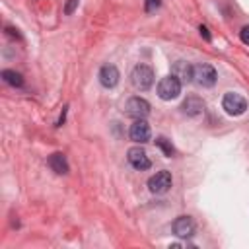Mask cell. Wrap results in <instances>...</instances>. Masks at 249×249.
<instances>
[{"label": "cell", "instance_id": "7", "mask_svg": "<svg viewBox=\"0 0 249 249\" xmlns=\"http://www.w3.org/2000/svg\"><path fill=\"white\" fill-rule=\"evenodd\" d=\"M150 124L144 121V119H136L132 124H130V130H128V136L132 142L136 144H144L150 140Z\"/></svg>", "mask_w": 249, "mask_h": 249}, {"label": "cell", "instance_id": "17", "mask_svg": "<svg viewBox=\"0 0 249 249\" xmlns=\"http://www.w3.org/2000/svg\"><path fill=\"white\" fill-rule=\"evenodd\" d=\"M239 37H241V41H243L245 45H249V25H243V27H241Z\"/></svg>", "mask_w": 249, "mask_h": 249}, {"label": "cell", "instance_id": "5", "mask_svg": "<svg viewBox=\"0 0 249 249\" xmlns=\"http://www.w3.org/2000/svg\"><path fill=\"white\" fill-rule=\"evenodd\" d=\"M169 187H171V173L165 171V169L158 171L156 175H152V177L148 179V189H150L152 193H156V195L167 193Z\"/></svg>", "mask_w": 249, "mask_h": 249}, {"label": "cell", "instance_id": "14", "mask_svg": "<svg viewBox=\"0 0 249 249\" xmlns=\"http://www.w3.org/2000/svg\"><path fill=\"white\" fill-rule=\"evenodd\" d=\"M2 80H4L6 84L14 86V88L23 86V76H21L19 72H16V70H2Z\"/></svg>", "mask_w": 249, "mask_h": 249}, {"label": "cell", "instance_id": "8", "mask_svg": "<svg viewBox=\"0 0 249 249\" xmlns=\"http://www.w3.org/2000/svg\"><path fill=\"white\" fill-rule=\"evenodd\" d=\"M126 158H128V163H130L134 169H138V171H144V169H148V167L152 165V161H150L148 154H146L140 146L130 148V150L126 152Z\"/></svg>", "mask_w": 249, "mask_h": 249}, {"label": "cell", "instance_id": "10", "mask_svg": "<svg viewBox=\"0 0 249 249\" xmlns=\"http://www.w3.org/2000/svg\"><path fill=\"white\" fill-rule=\"evenodd\" d=\"M173 233L177 237H191L195 233V222L191 216H179L173 222Z\"/></svg>", "mask_w": 249, "mask_h": 249}, {"label": "cell", "instance_id": "1", "mask_svg": "<svg viewBox=\"0 0 249 249\" xmlns=\"http://www.w3.org/2000/svg\"><path fill=\"white\" fill-rule=\"evenodd\" d=\"M130 82H132V86L136 89L146 91L154 84V70L148 64H136L132 68V72H130Z\"/></svg>", "mask_w": 249, "mask_h": 249}, {"label": "cell", "instance_id": "2", "mask_svg": "<svg viewBox=\"0 0 249 249\" xmlns=\"http://www.w3.org/2000/svg\"><path fill=\"white\" fill-rule=\"evenodd\" d=\"M179 93H181V82H179V78H175L173 74H169V76H165V78L160 80V84H158V95L163 101H171Z\"/></svg>", "mask_w": 249, "mask_h": 249}, {"label": "cell", "instance_id": "9", "mask_svg": "<svg viewBox=\"0 0 249 249\" xmlns=\"http://www.w3.org/2000/svg\"><path fill=\"white\" fill-rule=\"evenodd\" d=\"M119 78H121V74H119V70H117V66L115 64H105V66H101V70H99V84L103 86V88H115L117 84H119Z\"/></svg>", "mask_w": 249, "mask_h": 249}, {"label": "cell", "instance_id": "15", "mask_svg": "<svg viewBox=\"0 0 249 249\" xmlns=\"http://www.w3.org/2000/svg\"><path fill=\"white\" fill-rule=\"evenodd\" d=\"M156 146H158V148H161V152H163L167 158H171V156L175 154V148L171 146V142H169L165 136H160V138H156Z\"/></svg>", "mask_w": 249, "mask_h": 249}, {"label": "cell", "instance_id": "16", "mask_svg": "<svg viewBox=\"0 0 249 249\" xmlns=\"http://www.w3.org/2000/svg\"><path fill=\"white\" fill-rule=\"evenodd\" d=\"M76 6H78V0H68V2H66V6H64V14H66V16H70V14L76 10Z\"/></svg>", "mask_w": 249, "mask_h": 249}, {"label": "cell", "instance_id": "6", "mask_svg": "<svg viewBox=\"0 0 249 249\" xmlns=\"http://www.w3.org/2000/svg\"><path fill=\"white\" fill-rule=\"evenodd\" d=\"M126 115L134 117V119H146L150 115V103L144 97H130L124 105Z\"/></svg>", "mask_w": 249, "mask_h": 249}, {"label": "cell", "instance_id": "18", "mask_svg": "<svg viewBox=\"0 0 249 249\" xmlns=\"http://www.w3.org/2000/svg\"><path fill=\"white\" fill-rule=\"evenodd\" d=\"M160 6V0H148L146 2V12H152L154 8H158Z\"/></svg>", "mask_w": 249, "mask_h": 249}, {"label": "cell", "instance_id": "4", "mask_svg": "<svg viewBox=\"0 0 249 249\" xmlns=\"http://www.w3.org/2000/svg\"><path fill=\"white\" fill-rule=\"evenodd\" d=\"M216 70L210 64H196L193 66V82H196L202 88H212L216 84Z\"/></svg>", "mask_w": 249, "mask_h": 249}, {"label": "cell", "instance_id": "19", "mask_svg": "<svg viewBox=\"0 0 249 249\" xmlns=\"http://www.w3.org/2000/svg\"><path fill=\"white\" fill-rule=\"evenodd\" d=\"M198 31H200V35H202L206 41H210V33H208V27H206V25H200Z\"/></svg>", "mask_w": 249, "mask_h": 249}, {"label": "cell", "instance_id": "3", "mask_svg": "<svg viewBox=\"0 0 249 249\" xmlns=\"http://www.w3.org/2000/svg\"><path fill=\"white\" fill-rule=\"evenodd\" d=\"M222 109H224L228 115L237 117V115H243V113H245L247 101H245L243 95L233 93V91H228V93L224 95V99H222Z\"/></svg>", "mask_w": 249, "mask_h": 249}, {"label": "cell", "instance_id": "11", "mask_svg": "<svg viewBox=\"0 0 249 249\" xmlns=\"http://www.w3.org/2000/svg\"><path fill=\"white\" fill-rule=\"evenodd\" d=\"M181 109H183L185 115H189V117H196V115H200V113L204 111V101L198 99L196 95H191V97H187V99L183 101Z\"/></svg>", "mask_w": 249, "mask_h": 249}, {"label": "cell", "instance_id": "13", "mask_svg": "<svg viewBox=\"0 0 249 249\" xmlns=\"http://www.w3.org/2000/svg\"><path fill=\"white\" fill-rule=\"evenodd\" d=\"M49 165H51V169H53L54 173H58V175L68 173V161H66V156L60 154V152H54V154L49 156Z\"/></svg>", "mask_w": 249, "mask_h": 249}, {"label": "cell", "instance_id": "12", "mask_svg": "<svg viewBox=\"0 0 249 249\" xmlns=\"http://www.w3.org/2000/svg\"><path fill=\"white\" fill-rule=\"evenodd\" d=\"M173 76L179 78L181 84H187V82H193V66L185 60H177L173 64Z\"/></svg>", "mask_w": 249, "mask_h": 249}]
</instances>
